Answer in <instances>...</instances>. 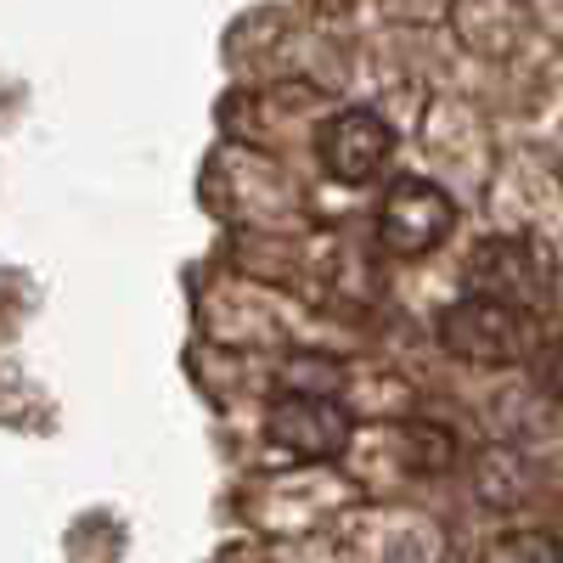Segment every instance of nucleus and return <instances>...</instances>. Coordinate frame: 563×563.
Masks as SVG:
<instances>
[{"label": "nucleus", "instance_id": "3", "mask_svg": "<svg viewBox=\"0 0 563 563\" xmlns=\"http://www.w3.org/2000/svg\"><path fill=\"white\" fill-rule=\"evenodd\" d=\"M451 225H456V203L440 192L434 180H395L389 186V198H384V214H378V238L389 254L400 260H417V254H429L451 238Z\"/></svg>", "mask_w": 563, "mask_h": 563}, {"label": "nucleus", "instance_id": "5", "mask_svg": "<svg viewBox=\"0 0 563 563\" xmlns=\"http://www.w3.org/2000/svg\"><path fill=\"white\" fill-rule=\"evenodd\" d=\"M389 147H395L389 124H384L378 113H366V108L333 113V119L321 124V135H316L321 169L333 175V180H350V186H361V180L378 175V169L389 164Z\"/></svg>", "mask_w": 563, "mask_h": 563}, {"label": "nucleus", "instance_id": "6", "mask_svg": "<svg viewBox=\"0 0 563 563\" xmlns=\"http://www.w3.org/2000/svg\"><path fill=\"white\" fill-rule=\"evenodd\" d=\"M400 456L411 474H445L456 462V440H451V429H434V422H411L400 434Z\"/></svg>", "mask_w": 563, "mask_h": 563}, {"label": "nucleus", "instance_id": "9", "mask_svg": "<svg viewBox=\"0 0 563 563\" xmlns=\"http://www.w3.org/2000/svg\"><path fill=\"white\" fill-rule=\"evenodd\" d=\"M536 378H541L547 395L563 400V339H547V344H541V355H536Z\"/></svg>", "mask_w": 563, "mask_h": 563}, {"label": "nucleus", "instance_id": "7", "mask_svg": "<svg viewBox=\"0 0 563 563\" xmlns=\"http://www.w3.org/2000/svg\"><path fill=\"white\" fill-rule=\"evenodd\" d=\"M479 563H563V541L552 530H512V536H496Z\"/></svg>", "mask_w": 563, "mask_h": 563}, {"label": "nucleus", "instance_id": "1", "mask_svg": "<svg viewBox=\"0 0 563 563\" xmlns=\"http://www.w3.org/2000/svg\"><path fill=\"white\" fill-rule=\"evenodd\" d=\"M440 344L456 361H474V366H507V361H525L536 333H530V316L512 310L501 299L485 294H467L440 316Z\"/></svg>", "mask_w": 563, "mask_h": 563}, {"label": "nucleus", "instance_id": "4", "mask_svg": "<svg viewBox=\"0 0 563 563\" xmlns=\"http://www.w3.org/2000/svg\"><path fill=\"white\" fill-rule=\"evenodd\" d=\"M265 429L282 451L327 462V456H339L350 445V411L333 395H282L265 417Z\"/></svg>", "mask_w": 563, "mask_h": 563}, {"label": "nucleus", "instance_id": "8", "mask_svg": "<svg viewBox=\"0 0 563 563\" xmlns=\"http://www.w3.org/2000/svg\"><path fill=\"white\" fill-rule=\"evenodd\" d=\"M344 372L333 361H288L282 366V395H339Z\"/></svg>", "mask_w": 563, "mask_h": 563}, {"label": "nucleus", "instance_id": "2", "mask_svg": "<svg viewBox=\"0 0 563 563\" xmlns=\"http://www.w3.org/2000/svg\"><path fill=\"white\" fill-rule=\"evenodd\" d=\"M467 294H485V299H501L512 310L536 316L552 299V265L525 238H496L467 265Z\"/></svg>", "mask_w": 563, "mask_h": 563}]
</instances>
